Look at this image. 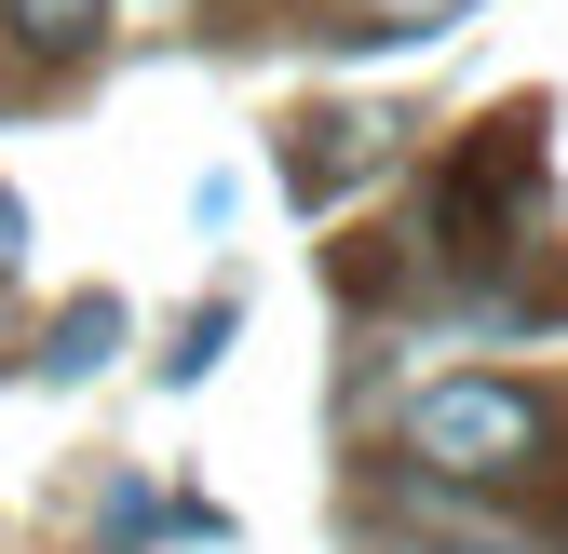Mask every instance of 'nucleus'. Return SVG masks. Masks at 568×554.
<instances>
[{
	"instance_id": "f257e3e1",
	"label": "nucleus",
	"mask_w": 568,
	"mask_h": 554,
	"mask_svg": "<svg viewBox=\"0 0 568 554\" xmlns=\"http://www.w3.org/2000/svg\"><path fill=\"white\" fill-rule=\"evenodd\" d=\"M555 433V406L528 379H434L406 406V460L434 473V488H501V473H528Z\"/></svg>"
},
{
	"instance_id": "f03ea898",
	"label": "nucleus",
	"mask_w": 568,
	"mask_h": 554,
	"mask_svg": "<svg viewBox=\"0 0 568 554\" xmlns=\"http://www.w3.org/2000/svg\"><path fill=\"white\" fill-rule=\"evenodd\" d=\"M528 189H541V109H501V122H474V150L434 176V257H447V270H487V257H515V217H528Z\"/></svg>"
},
{
	"instance_id": "7ed1b4c3",
	"label": "nucleus",
	"mask_w": 568,
	"mask_h": 554,
	"mask_svg": "<svg viewBox=\"0 0 568 554\" xmlns=\"http://www.w3.org/2000/svg\"><path fill=\"white\" fill-rule=\"evenodd\" d=\"M284 135H298V150H284V189H298V203H325V189H352V176L379 163V122H352V109H312V122H284Z\"/></svg>"
},
{
	"instance_id": "20e7f679",
	"label": "nucleus",
	"mask_w": 568,
	"mask_h": 554,
	"mask_svg": "<svg viewBox=\"0 0 568 554\" xmlns=\"http://www.w3.org/2000/svg\"><path fill=\"white\" fill-rule=\"evenodd\" d=\"M0 28H14V54H41V68H82L95 28H109V0H0Z\"/></svg>"
},
{
	"instance_id": "39448f33",
	"label": "nucleus",
	"mask_w": 568,
	"mask_h": 554,
	"mask_svg": "<svg viewBox=\"0 0 568 554\" xmlns=\"http://www.w3.org/2000/svg\"><path fill=\"white\" fill-rule=\"evenodd\" d=\"M109 352H122V298H68L41 325V379H95Z\"/></svg>"
},
{
	"instance_id": "423d86ee",
	"label": "nucleus",
	"mask_w": 568,
	"mask_h": 554,
	"mask_svg": "<svg viewBox=\"0 0 568 554\" xmlns=\"http://www.w3.org/2000/svg\"><path fill=\"white\" fill-rule=\"evenodd\" d=\"M406 270H419V257H406L393 230H352V244H325V285H338L352 311H379V298H406Z\"/></svg>"
},
{
	"instance_id": "0eeeda50",
	"label": "nucleus",
	"mask_w": 568,
	"mask_h": 554,
	"mask_svg": "<svg viewBox=\"0 0 568 554\" xmlns=\"http://www.w3.org/2000/svg\"><path fill=\"white\" fill-rule=\"evenodd\" d=\"M379 554H541V541H501V527H460V501H447V527H379Z\"/></svg>"
},
{
	"instance_id": "6e6552de",
	"label": "nucleus",
	"mask_w": 568,
	"mask_h": 554,
	"mask_svg": "<svg viewBox=\"0 0 568 554\" xmlns=\"http://www.w3.org/2000/svg\"><path fill=\"white\" fill-rule=\"evenodd\" d=\"M217 352H231V298H203V311L176 325V352H163V379H203Z\"/></svg>"
},
{
	"instance_id": "1a4fd4ad",
	"label": "nucleus",
	"mask_w": 568,
	"mask_h": 554,
	"mask_svg": "<svg viewBox=\"0 0 568 554\" xmlns=\"http://www.w3.org/2000/svg\"><path fill=\"white\" fill-rule=\"evenodd\" d=\"M447 14H460V0H366L352 41H419V28H447Z\"/></svg>"
},
{
	"instance_id": "9d476101",
	"label": "nucleus",
	"mask_w": 568,
	"mask_h": 554,
	"mask_svg": "<svg viewBox=\"0 0 568 554\" xmlns=\"http://www.w3.org/2000/svg\"><path fill=\"white\" fill-rule=\"evenodd\" d=\"M0 338H14V325H0Z\"/></svg>"
}]
</instances>
